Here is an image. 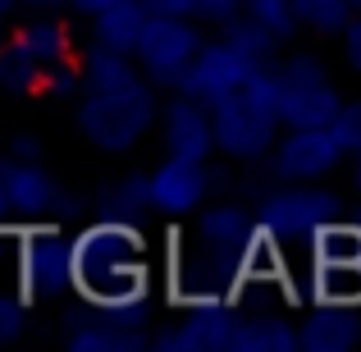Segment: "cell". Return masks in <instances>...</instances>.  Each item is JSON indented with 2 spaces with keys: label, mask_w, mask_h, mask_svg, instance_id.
Instances as JSON below:
<instances>
[{
  "label": "cell",
  "mask_w": 361,
  "mask_h": 352,
  "mask_svg": "<svg viewBox=\"0 0 361 352\" xmlns=\"http://www.w3.org/2000/svg\"><path fill=\"white\" fill-rule=\"evenodd\" d=\"M353 156H357V165H353V174H357V188H361V142L353 147Z\"/></svg>",
  "instance_id": "cell-23"
},
{
  "label": "cell",
  "mask_w": 361,
  "mask_h": 352,
  "mask_svg": "<svg viewBox=\"0 0 361 352\" xmlns=\"http://www.w3.org/2000/svg\"><path fill=\"white\" fill-rule=\"evenodd\" d=\"M32 5H42V9H51V5H69V0H32Z\"/></svg>",
  "instance_id": "cell-24"
},
{
  "label": "cell",
  "mask_w": 361,
  "mask_h": 352,
  "mask_svg": "<svg viewBox=\"0 0 361 352\" xmlns=\"http://www.w3.org/2000/svg\"><path fill=\"white\" fill-rule=\"evenodd\" d=\"M298 334V348H316V352H343L357 344V320H353V307H325L320 302L316 316H307V325L293 329Z\"/></svg>",
  "instance_id": "cell-11"
},
{
  "label": "cell",
  "mask_w": 361,
  "mask_h": 352,
  "mask_svg": "<svg viewBox=\"0 0 361 352\" xmlns=\"http://www.w3.org/2000/svg\"><path fill=\"white\" fill-rule=\"evenodd\" d=\"M0 165H5V160H0Z\"/></svg>",
  "instance_id": "cell-26"
},
{
  "label": "cell",
  "mask_w": 361,
  "mask_h": 352,
  "mask_svg": "<svg viewBox=\"0 0 361 352\" xmlns=\"http://www.w3.org/2000/svg\"><path fill=\"white\" fill-rule=\"evenodd\" d=\"M69 344L82 348V352H110V348L133 344V334H123V329H110V325H82V329H73V334H69Z\"/></svg>",
  "instance_id": "cell-18"
},
{
  "label": "cell",
  "mask_w": 361,
  "mask_h": 352,
  "mask_svg": "<svg viewBox=\"0 0 361 352\" xmlns=\"http://www.w3.org/2000/svg\"><path fill=\"white\" fill-rule=\"evenodd\" d=\"M338 32H343V55H348V64L361 73V9H357V14H348V23L338 28Z\"/></svg>",
  "instance_id": "cell-20"
},
{
  "label": "cell",
  "mask_w": 361,
  "mask_h": 352,
  "mask_svg": "<svg viewBox=\"0 0 361 352\" xmlns=\"http://www.w3.org/2000/svg\"><path fill=\"white\" fill-rule=\"evenodd\" d=\"M147 0H123V5H110V9H97V23H92V32H97V46H106V51H133V42H137L142 23H147Z\"/></svg>",
  "instance_id": "cell-12"
},
{
  "label": "cell",
  "mask_w": 361,
  "mask_h": 352,
  "mask_svg": "<svg viewBox=\"0 0 361 352\" xmlns=\"http://www.w3.org/2000/svg\"><path fill=\"white\" fill-rule=\"evenodd\" d=\"M69 5H78L82 14H97V9H110V5H123V0H69Z\"/></svg>",
  "instance_id": "cell-21"
},
{
  "label": "cell",
  "mask_w": 361,
  "mask_h": 352,
  "mask_svg": "<svg viewBox=\"0 0 361 352\" xmlns=\"http://www.w3.org/2000/svg\"><path fill=\"white\" fill-rule=\"evenodd\" d=\"M353 147H357V133H353L343 110L334 119H320V123H288L283 142L274 147V174L283 183L325 178L343 156H353Z\"/></svg>",
  "instance_id": "cell-3"
},
{
  "label": "cell",
  "mask_w": 361,
  "mask_h": 352,
  "mask_svg": "<svg viewBox=\"0 0 361 352\" xmlns=\"http://www.w3.org/2000/svg\"><path fill=\"white\" fill-rule=\"evenodd\" d=\"M147 202L165 215H188L202 206L206 197V169L202 160H183V156H165L156 169H151L147 183Z\"/></svg>",
  "instance_id": "cell-7"
},
{
  "label": "cell",
  "mask_w": 361,
  "mask_h": 352,
  "mask_svg": "<svg viewBox=\"0 0 361 352\" xmlns=\"http://www.w3.org/2000/svg\"><path fill=\"white\" fill-rule=\"evenodd\" d=\"M197 46H202V37H197L192 18H174V14H156V9H151L128 55H137V69L147 73V78L178 83L183 69H188V60L197 55Z\"/></svg>",
  "instance_id": "cell-6"
},
{
  "label": "cell",
  "mask_w": 361,
  "mask_h": 352,
  "mask_svg": "<svg viewBox=\"0 0 361 352\" xmlns=\"http://www.w3.org/2000/svg\"><path fill=\"white\" fill-rule=\"evenodd\" d=\"M353 5H357V9H361V0H353Z\"/></svg>",
  "instance_id": "cell-25"
},
{
  "label": "cell",
  "mask_w": 361,
  "mask_h": 352,
  "mask_svg": "<svg viewBox=\"0 0 361 352\" xmlns=\"http://www.w3.org/2000/svg\"><path fill=\"white\" fill-rule=\"evenodd\" d=\"M23 316H27V298L23 293H0V339H14L23 329Z\"/></svg>",
  "instance_id": "cell-19"
},
{
  "label": "cell",
  "mask_w": 361,
  "mask_h": 352,
  "mask_svg": "<svg viewBox=\"0 0 361 352\" xmlns=\"http://www.w3.org/2000/svg\"><path fill=\"white\" fill-rule=\"evenodd\" d=\"M160 138H165L169 156H183V160H206L211 156V110L192 97H178L174 106L160 115Z\"/></svg>",
  "instance_id": "cell-9"
},
{
  "label": "cell",
  "mask_w": 361,
  "mask_h": 352,
  "mask_svg": "<svg viewBox=\"0 0 361 352\" xmlns=\"http://www.w3.org/2000/svg\"><path fill=\"white\" fill-rule=\"evenodd\" d=\"M9 46L32 64L37 83H51V73H60V64L69 60V28L46 18V23H32V28H23V32H14Z\"/></svg>",
  "instance_id": "cell-10"
},
{
  "label": "cell",
  "mask_w": 361,
  "mask_h": 352,
  "mask_svg": "<svg viewBox=\"0 0 361 352\" xmlns=\"http://www.w3.org/2000/svg\"><path fill=\"white\" fill-rule=\"evenodd\" d=\"M274 73V106H279V123H320L334 119L343 110L334 78L320 69L316 60H293Z\"/></svg>",
  "instance_id": "cell-5"
},
{
  "label": "cell",
  "mask_w": 361,
  "mask_h": 352,
  "mask_svg": "<svg viewBox=\"0 0 361 352\" xmlns=\"http://www.w3.org/2000/svg\"><path fill=\"white\" fill-rule=\"evenodd\" d=\"M229 348H247V352H279V348H298V334H293L283 320H252V325H238L233 320V344Z\"/></svg>",
  "instance_id": "cell-14"
},
{
  "label": "cell",
  "mask_w": 361,
  "mask_h": 352,
  "mask_svg": "<svg viewBox=\"0 0 361 352\" xmlns=\"http://www.w3.org/2000/svg\"><path fill=\"white\" fill-rule=\"evenodd\" d=\"M233 316L229 311H192L178 329L160 334V348H229Z\"/></svg>",
  "instance_id": "cell-13"
},
{
  "label": "cell",
  "mask_w": 361,
  "mask_h": 352,
  "mask_svg": "<svg viewBox=\"0 0 361 352\" xmlns=\"http://www.w3.org/2000/svg\"><path fill=\"white\" fill-rule=\"evenodd\" d=\"M293 23H307L316 32H338L353 14V0H288Z\"/></svg>",
  "instance_id": "cell-15"
},
{
  "label": "cell",
  "mask_w": 361,
  "mask_h": 352,
  "mask_svg": "<svg viewBox=\"0 0 361 352\" xmlns=\"http://www.w3.org/2000/svg\"><path fill=\"white\" fill-rule=\"evenodd\" d=\"M55 206V188L37 165H0V220L23 215V224L42 220Z\"/></svg>",
  "instance_id": "cell-8"
},
{
  "label": "cell",
  "mask_w": 361,
  "mask_h": 352,
  "mask_svg": "<svg viewBox=\"0 0 361 352\" xmlns=\"http://www.w3.org/2000/svg\"><path fill=\"white\" fill-rule=\"evenodd\" d=\"M151 115H156L151 87L137 78L128 55L97 46V55L82 69V97H78L82 138L101 151H128L147 133Z\"/></svg>",
  "instance_id": "cell-1"
},
{
  "label": "cell",
  "mask_w": 361,
  "mask_h": 352,
  "mask_svg": "<svg viewBox=\"0 0 361 352\" xmlns=\"http://www.w3.org/2000/svg\"><path fill=\"white\" fill-rule=\"evenodd\" d=\"M261 64L265 60H256L252 51H243V46L229 42V37H220V42H202V46H197V55L188 60L178 87H183V97L202 101V106L211 110L215 101H224L229 92H238L243 83L261 69Z\"/></svg>",
  "instance_id": "cell-4"
},
{
  "label": "cell",
  "mask_w": 361,
  "mask_h": 352,
  "mask_svg": "<svg viewBox=\"0 0 361 352\" xmlns=\"http://www.w3.org/2000/svg\"><path fill=\"white\" fill-rule=\"evenodd\" d=\"M343 115H348V123H353V133L361 142V101H357V106H343Z\"/></svg>",
  "instance_id": "cell-22"
},
{
  "label": "cell",
  "mask_w": 361,
  "mask_h": 352,
  "mask_svg": "<svg viewBox=\"0 0 361 352\" xmlns=\"http://www.w3.org/2000/svg\"><path fill=\"white\" fill-rule=\"evenodd\" d=\"M147 9L156 14H174V18H233L238 0H147Z\"/></svg>",
  "instance_id": "cell-16"
},
{
  "label": "cell",
  "mask_w": 361,
  "mask_h": 352,
  "mask_svg": "<svg viewBox=\"0 0 361 352\" xmlns=\"http://www.w3.org/2000/svg\"><path fill=\"white\" fill-rule=\"evenodd\" d=\"M279 138V106H274V73L256 69L238 92L211 106V142L233 160H256Z\"/></svg>",
  "instance_id": "cell-2"
},
{
  "label": "cell",
  "mask_w": 361,
  "mask_h": 352,
  "mask_svg": "<svg viewBox=\"0 0 361 352\" xmlns=\"http://www.w3.org/2000/svg\"><path fill=\"white\" fill-rule=\"evenodd\" d=\"M238 5H247V14H252L270 37H283L293 28V5L288 0H238Z\"/></svg>",
  "instance_id": "cell-17"
}]
</instances>
